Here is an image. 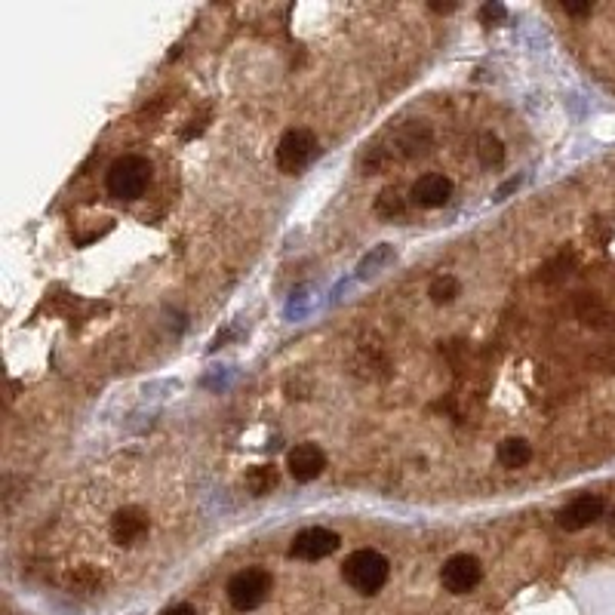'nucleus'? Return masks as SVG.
Returning a JSON list of instances; mask_svg holds the SVG:
<instances>
[{
  "mask_svg": "<svg viewBox=\"0 0 615 615\" xmlns=\"http://www.w3.org/2000/svg\"><path fill=\"white\" fill-rule=\"evenodd\" d=\"M459 293H462V283H459L453 274H443V277H437V280L431 283V290H428V296H431V302H434V305H449V302H453Z\"/></svg>",
  "mask_w": 615,
  "mask_h": 615,
  "instance_id": "obj_13",
  "label": "nucleus"
},
{
  "mask_svg": "<svg viewBox=\"0 0 615 615\" xmlns=\"http://www.w3.org/2000/svg\"><path fill=\"white\" fill-rule=\"evenodd\" d=\"M286 468H290L293 480L299 483H311L323 474L326 468V453L317 446V443H299L290 449V456H286Z\"/></svg>",
  "mask_w": 615,
  "mask_h": 615,
  "instance_id": "obj_8",
  "label": "nucleus"
},
{
  "mask_svg": "<svg viewBox=\"0 0 615 615\" xmlns=\"http://www.w3.org/2000/svg\"><path fill=\"white\" fill-rule=\"evenodd\" d=\"M514 188H520V179H511L505 188H499V191H496V200H505V194H511Z\"/></svg>",
  "mask_w": 615,
  "mask_h": 615,
  "instance_id": "obj_20",
  "label": "nucleus"
},
{
  "mask_svg": "<svg viewBox=\"0 0 615 615\" xmlns=\"http://www.w3.org/2000/svg\"><path fill=\"white\" fill-rule=\"evenodd\" d=\"M391 576V563L385 554L373 551V548H360V551H351L342 563V579L348 588H354L357 594L363 597H373L385 588Z\"/></svg>",
  "mask_w": 615,
  "mask_h": 615,
  "instance_id": "obj_1",
  "label": "nucleus"
},
{
  "mask_svg": "<svg viewBox=\"0 0 615 615\" xmlns=\"http://www.w3.org/2000/svg\"><path fill=\"white\" fill-rule=\"evenodd\" d=\"M603 499L600 496H591V492H585V496H576L566 508L557 511V526L566 529V532H579L591 523H597L603 517Z\"/></svg>",
  "mask_w": 615,
  "mask_h": 615,
  "instance_id": "obj_7",
  "label": "nucleus"
},
{
  "mask_svg": "<svg viewBox=\"0 0 615 615\" xmlns=\"http://www.w3.org/2000/svg\"><path fill=\"white\" fill-rule=\"evenodd\" d=\"M449 197H453V182L440 173H428L413 185V203L422 210H437L449 203Z\"/></svg>",
  "mask_w": 615,
  "mask_h": 615,
  "instance_id": "obj_10",
  "label": "nucleus"
},
{
  "mask_svg": "<svg viewBox=\"0 0 615 615\" xmlns=\"http://www.w3.org/2000/svg\"><path fill=\"white\" fill-rule=\"evenodd\" d=\"M148 514L142 511V508H136V505H127V508H120L114 517H111V539L117 542V545H136L145 532H148Z\"/></svg>",
  "mask_w": 615,
  "mask_h": 615,
  "instance_id": "obj_9",
  "label": "nucleus"
},
{
  "mask_svg": "<svg viewBox=\"0 0 615 615\" xmlns=\"http://www.w3.org/2000/svg\"><path fill=\"white\" fill-rule=\"evenodd\" d=\"M148 182H151V163L139 154L117 157L105 173V188L114 200H139Z\"/></svg>",
  "mask_w": 615,
  "mask_h": 615,
  "instance_id": "obj_2",
  "label": "nucleus"
},
{
  "mask_svg": "<svg viewBox=\"0 0 615 615\" xmlns=\"http://www.w3.org/2000/svg\"><path fill=\"white\" fill-rule=\"evenodd\" d=\"M400 210H403V200H400V194H397V191H385V194H382V200H379V213L391 216V213H400Z\"/></svg>",
  "mask_w": 615,
  "mask_h": 615,
  "instance_id": "obj_16",
  "label": "nucleus"
},
{
  "mask_svg": "<svg viewBox=\"0 0 615 615\" xmlns=\"http://www.w3.org/2000/svg\"><path fill=\"white\" fill-rule=\"evenodd\" d=\"M609 526H612V532H615V511H612V520H609Z\"/></svg>",
  "mask_w": 615,
  "mask_h": 615,
  "instance_id": "obj_22",
  "label": "nucleus"
},
{
  "mask_svg": "<svg viewBox=\"0 0 615 615\" xmlns=\"http://www.w3.org/2000/svg\"><path fill=\"white\" fill-rule=\"evenodd\" d=\"M339 545H342L339 532L326 529V526H308V529L296 532V539L290 545V557L314 563V560H323V557L336 554Z\"/></svg>",
  "mask_w": 615,
  "mask_h": 615,
  "instance_id": "obj_5",
  "label": "nucleus"
},
{
  "mask_svg": "<svg viewBox=\"0 0 615 615\" xmlns=\"http://www.w3.org/2000/svg\"><path fill=\"white\" fill-rule=\"evenodd\" d=\"M314 157H317V139H314L311 130L296 127V130H286L280 136V142H277V167H280V173L296 176L308 167Z\"/></svg>",
  "mask_w": 615,
  "mask_h": 615,
  "instance_id": "obj_4",
  "label": "nucleus"
},
{
  "mask_svg": "<svg viewBox=\"0 0 615 615\" xmlns=\"http://www.w3.org/2000/svg\"><path fill=\"white\" fill-rule=\"evenodd\" d=\"M428 145H431V133H428V127H416L409 130V133H403L400 136V148H403V154L406 157H416V154H425L428 151Z\"/></svg>",
  "mask_w": 615,
  "mask_h": 615,
  "instance_id": "obj_15",
  "label": "nucleus"
},
{
  "mask_svg": "<svg viewBox=\"0 0 615 615\" xmlns=\"http://www.w3.org/2000/svg\"><path fill=\"white\" fill-rule=\"evenodd\" d=\"M480 579H483V566L471 554L449 557L440 569V582L449 594H468L480 585Z\"/></svg>",
  "mask_w": 615,
  "mask_h": 615,
  "instance_id": "obj_6",
  "label": "nucleus"
},
{
  "mask_svg": "<svg viewBox=\"0 0 615 615\" xmlns=\"http://www.w3.org/2000/svg\"><path fill=\"white\" fill-rule=\"evenodd\" d=\"M277 468L274 465H256L250 474H246V489L253 492L256 499H262V496H268V492L277 486Z\"/></svg>",
  "mask_w": 615,
  "mask_h": 615,
  "instance_id": "obj_12",
  "label": "nucleus"
},
{
  "mask_svg": "<svg viewBox=\"0 0 615 615\" xmlns=\"http://www.w3.org/2000/svg\"><path fill=\"white\" fill-rule=\"evenodd\" d=\"M496 459H499L505 468H523V465L532 459V446H529L523 437H508V440L499 443Z\"/></svg>",
  "mask_w": 615,
  "mask_h": 615,
  "instance_id": "obj_11",
  "label": "nucleus"
},
{
  "mask_svg": "<svg viewBox=\"0 0 615 615\" xmlns=\"http://www.w3.org/2000/svg\"><path fill=\"white\" fill-rule=\"evenodd\" d=\"M456 7H459V4H437V0L431 4V10H434V13H453Z\"/></svg>",
  "mask_w": 615,
  "mask_h": 615,
  "instance_id": "obj_21",
  "label": "nucleus"
},
{
  "mask_svg": "<svg viewBox=\"0 0 615 615\" xmlns=\"http://www.w3.org/2000/svg\"><path fill=\"white\" fill-rule=\"evenodd\" d=\"M508 16V10L502 7V4H486L483 10H480V19L483 22H502Z\"/></svg>",
  "mask_w": 615,
  "mask_h": 615,
  "instance_id": "obj_17",
  "label": "nucleus"
},
{
  "mask_svg": "<svg viewBox=\"0 0 615 615\" xmlns=\"http://www.w3.org/2000/svg\"><path fill=\"white\" fill-rule=\"evenodd\" d=\"M477 157H480L483 167H499L502 157H505V145L492 133H483L480 142H477Z\"/></svg>",
  "mask_w": 615,
  "mask_h": 615,
  "instance_id": "obj_14",
  "label": "nucleus"
},
{
  "mask_svg": "<svg viewBox=\"0 0 615 615\" xmlns=\"http://www.w3.org/2000/svg\"><path fill=\"white\" fill-rule=\"evenodd\" d=\"M167 615H197V609L191 603H179V606L167 609Z\"/></svg>",
  "mask_w": 615,
  "mask_h": 615,
  "instance_id": "obj_19",
  "label": "nucleus"
},
{
  "mask_svg": "<svg viewBox=\"0 0 615 615\" xmlns=\"http://www.w3.org/2000/svg\"><path fill=\"white\" fill-rule=\"evenodd\" d=\"M271 588H274L271 572L256 569V566L253 569H240V572H234L231 582H228V600H231V606L237 612H253V609H259L268 600Z\"/></svg>",
  "mask_w": 615,
  "mask_h": 615,
  "instance_id": "obj_3",
  "label": "nucleus"
},
{
  "mask_svg": "<svg viewBox=\"0 0 615 615\" xmlns=\"http://www.w3.org/2000/svg\"><path fill=\"white\" fill-rule=\"evenodd\" d=\"M563 10H566L569 16H591L594 4H566V0H563Z\"/></svg>",
  "mask_w": 615,
  "mask_h": 615,
  "instance_id": "obj_18",
  "label": "nucleus"
}]
</instances>
